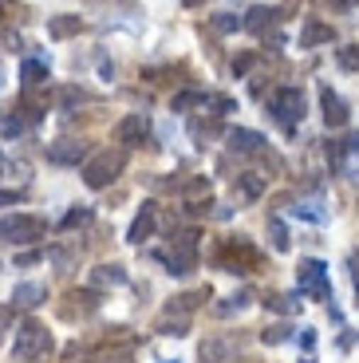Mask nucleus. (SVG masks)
<instances>
[{
    "mask_svg": "<svg viewBox=\"0 0 359 363\" xmlns=\"http://www.w3.org/2000/svg\"><path fill=\"white\" fill-rule=\"evenodd\" d=\"M123 166H126V150L123 146H115V150H99V155H91L87 162H83V182H87L91 190H107L111 182L123 174Z\"/></svg>",
    "mask_w": 359,
    "mask_h": 363,
    "instance_id": "1",
    "label": "nucleus"
},
{
    "mask_svg": "<svg viewBox=\"0 0 359 363\" xmlns=\"http://www.w3.org/2000/svg\"><path fill=\"white\" fill-rule=\"evenodd\" d=\"M44 233L48 221L36 213H12V218L0 221V241H9V245H36Z\"/></svg>",
    "mask_w": 359,
    "mask_h": 363,
    "instance_id": "2",
    "label": "nucleus"
},
{
    "mask_svg": "<svg viewBox=\"0 0 359 363\" xmlns=\"http://www.w3.org/2000/svg\"><path fill=\"white\" fill-rule=\"evenodd\" d=\"M52 347V336H48V328L36 324V320H24V324H16V340H12V355H16L20 363H32L40 359V355Z\"/></svg>",
    "mask_w": 359,
    "mask_h": 363,
    "instance_id": "3",
    "label": "nucleus"
},
{
    "mask_svg": "<svg viewBox=\"0 0 359 363\" xmlns=\"http://www.w3.org/2000/svg\"><path fill=\"white\" fill-rule=\"evenodd\" d=\"M269 115L277 118L280 127H297L300 118H304V91L300 87H277L269 95Z\"/></svg>",
    "mask_w": 359,
    "mask_h": 363,
    "instance_id": "4",
    "label": "nucleus"
},
{
    "mask_svg": "<svg viewBox=\"0 0 359 363\" xmlns=\"http://www.w3.org/2000/svg\"><path fill=\"white\" fill-rule=\"evenodd\" d=\"M166 269L174 272V277H186V272L198 269V233H178L174 237L170 253H166Z\"/></svg>",
    "mask_w": 359,
    "mask_h": 363,
    "instance_id": "5",
    "label": "nucleus"
},
{
    "mask_svg": "<svg viewBox=\"0 0 359 363\" xmlns=\"http://www.w3.org/2000/svg\"><path fill=\"white\" fill-rule=\"evenodd\" d=\"M297 284H300V292L304 296H312V300H328L332 296V284H328V264L324 261H300V269H297Z\"/></svg>",
    "mask_w": 359,
    "mask_h": 363,
    "instance_id": "6",
    "label": "nucleus"
},
{
    "mask_svg": "<svg viewBox=\"0 0 359 363\" xmlns=\"http://www.w3.org/2000/svg\"><path fill=\"white\" fill-rule=\"evenodd\" d=\"M48 162H55V166L87 162V143H79V138H55V143H48Z\"/></svg>",
    "mask_w": 359,
    "mask_h": 363,
    "instance_id": "7",
    "label": "nucleus"
},
{
    "mask_svg": "<svg viewBox=\"0 0 359 363\" xmlns=\"http://www.w3.org/2000/svg\"><path fill=\"white\" fill-rule=\"evenodd\" d=\"M320 107H324V123H328V127H348L351 111L332 87H320Z\"/></svg>",
    "mask_w": 359,
    "mask_h": 363,
    "instance_id": "8",
    "label": "nucleus"
},
{
    "mask_svg": "<svg viewBox=\"0 0 359 363\" xmlns=\"http://www.w3.org/2000/svg\"><path fill=\"white\" fill-rule=\"evenodd\" d=\"M44 300H48V289L40 281H24V284H16V289H12V308H20V312L40 308Z\"/></svg>",
    "mask_w": 359,
    "mask_h": 363,
    "instance_id": "9",
    "label": "nucleus"
},
{
    "mask_svg": "<svg viewBox=\"0 0 359 363\" xmlns=\"http://www.w3.org/2000/svg\"><path fill=\"white\" fill-rule=\"evenodd\" d=\"M146 130H150V118H146V115H126L123 123L115 127V138L123 143V150H126V146H138V143H143Z\"/></svg>",
    "mask_w": 359,
    "mask_h": 363,
    "instance_id": "10",
    "label": "nucleus"
},
{
    "mask_svg": "<svg viewBox=\"0 0 359 363\" xmlns=\"http://www.w3.org/2000/svg\"><path fill=\"white\" fill-rule=\"evenodd\" d=\"M154 225H158V206H154V201H143V209H138V218H135V225H131V233H126V241L143 245L146 237L154 233Z\"/></svg>",
    "mask_w": 359,
    "mask_h": 363,
    "instance_id": "11",
    "label": "nucleus"
},
{
    "mask_svg": "<svg viewBox=\"0 0 359 363\" xmlns=\"http://www.w3.org/2000/svg\"><path fill=\"white\" fill-rule=\"evenodd\" d=\"M67 300H72V304H63V316H67V320H72L75 312H79V316H91V312L99 308V292H95V289L72 292V296H67Z\"/></svg>",
    "mask_w": 359,
    "mask_h": 363,
    "instance_id": "12",
    "label": "nucleus"
},
{
    "mask_svg": "<svg viewBox=\"0 0 359 363\" xmlns=\"http://www.w3.org/2000/svg\"><path fill=\"white\" fill-rule=\"evenodd\" d=\"M118 284H126L123 264H99V269H91V289H118Z\"/></svg>",
    "mask_w": 359,
    "mask_h": 363,
    "instance_id": "13",
    "label": "nucleus"
},
{
    "mask_svg": "<svg viewBox=\"0 0 359 363\" xmlns=\"http://www.w3.org/2000/svg\"><path fill=\"white\" fill-rule=\"evenodd\" d=\"M332 40L336 32L320 20H304V28H300V48H320V44H332Z\"/></svg>",
    "mask_w": 359,
    "mask_h": 363,
    "instance_id": "14",
    "label": "nucleus"
},
{
    "mask_svg": "<svg viewBox=\"0 0 359 363\" xmlns=\"http://www.w3.org/2000/svg\"><path fill=\"white\" fill-rule=\"evenodd\" d=\"M229 146H233V150H241V155H257V150H265V138H260L257 130L237 127V130H229Z\"/></svg>",
    "mask_w": 359,
    "mask_h": 363,
    "instance_id": "15",
    "label": "nucleus"
},
{
    "mask_svg": "<svg viewBox=\"0 0 359 363\" xmlns=\"http://www.w3.org/2000/svg\"><path fill=\"white\" fill-rule=\"evenodd\" d=\"M79 28H83L79 16H67V12H63V16L48 20V36H52V40H67V36H79Z\"/></svg>",
    "mask_w": 359,
    "mask_h": 363,
    "instance_id": "16",
    "label": "nucleus"
},
{
    "mask_svg": "<svg viewBox=\"0 0 359 363\" xmlns=\"http://www.w3.org/2000/svg\"><path fill=\"white\" fill-rule=\"evenodd\" d=\"M233 352L237 347L225 344V340H206V344H201V363H229Z\"/></svg>",
    "mask_w": 359,
    "mask_h": 363,
    "instance_id": "17",
    "label": "nucleus"
},
{
    "mask_svg": "<svg viewBox=\"0 0 359 363\" xmlns=\"http://www.w3.org/2000/svg\"><path fill=\"white\" fill-rule=\"evenodd\" d=\"M44 79H48L44 60H24V67H20V83H24V87H40Z\"/></svg>",
    "mask_w": 359,
    "mask_h": 363,
    "instance_id": "18",
    "label": "nucleus"
},
{
    "mask_svg": "<svg viewBox=\"0 0 359 363\" xmlns=\"http://www.w3.org/2000/svg\"><path fill=\"white\" fill-rule=\"evenodd\" d=\"M265 194V178L260 174H241L237 178V198L241 201H253V198H260Z\"/></svg>",
    "mask_w": 359,
    "mask_h": 363,
    "instance_id": "19",
    "label": "nucleus"
},
{
    "mask_svg": "<svg viewBox=\"0 0 359 363\" xmlns=\"http://www.w3.org/2000/svg\"><path fill=\"white\" fill-rule=\"evenodd\" d=\"M201 300H206V289H201V292H182V296H174L170 304H166V316H174V312H178V316H182V312H194Z\"/></svg>",
    "mask_w": 359,
    "mask_h": 363,
    "instance_id": "20",
    "label": "nucleus"
},
{
    "mask_svg": "<svg viewBox=\"0 0 359 363\" xmlns=\"http://www.w3.org/2000/svg\"><path fill=\"white\" fill-rule=\"evenodd\" d=\"M272 20H277V9H265V4H257V9L249 12V20H245V28H249V32H265Z\"/></svg>",
    "mask_w": 359,
    "mask_h": 363,
    "instance_id": "21",
    "label": "nucleus"
},
{
    "mask_svg": "<svg viewBox=\"0 0 359 363\" xmlns=\"http://www.w3.org/2000/svg\"><path fill=\"white\" fill-rule=\"evenodd\" d=\"M206 91H178L174 95V103H170V111H189V107H206Z\"/></svg>",
    "mask_w": 359,
    "mask_h": 363,
    "instance_id": "22",
    "label": "nucleus"
},
{
    "mask_svg": "<svg viewBox=\"0 0 359 363\" xmlns=\"http://www.w3.org/2000/svg\"><path fill=\"white\" fill-rule=\"evenodd\" d=\"M269 241H272V249H277V253H288V249H292V241H288V229H285V221H277V218L269 221Z\"/></svg>",
    "mask_w": 359,
    "mask_h": 363,
    "instance_id": "23",
    "label": "nucleus"
},
{
    "mask_svg": "<svg viewBox=\"0 0 359 363\" xmlns=\"http://www.w3.org/2000/svg\"><path fill=\"white\" fill-rule=\"evenodd\" d=\"M336 60H340V67H343V72H359V44L340 48V52H336Z\"/></svg>",
    "mask_w": 359,
    "mask_h": 363,
    "instance_id": "24",
    "label": "nucleus"
},
{
    "mask_svg": "<svg viewBox=\"0 0 359 363\" xmlns=\"http://www.w3.org/2000/svg\"><path fill=\"white\" fill-rule=\"evenodd\" d=\"M265 304H269L272 312H280V316H288V312H297L300 304L292 296H280V292H272V296H265Z\"/></svg>",
    "mask_w": 359,
    "mask_h": 363,
    "instance_id": "25",
    "label": "nucleus"
},
{
    "mask_svg": "<svg viewBox=\"0 0 359 363\" xmlns=\"http://www.w3.org/2000/svg\"><path fill=\"white\" fill-rule=\"evenodd\" d=\"M87 221H91V209L87 206L67 209V213H63V229H79V225H87Z\"/></svg>",
    "mask_w": 359,
    "mask_h": 363,
    "instance_id": "26",
    "label": "nucleus"
},
{
    "mask_svg": "<svg viewBox=\"0 0 359 363\" xmlns=\"http://www.w3.org/2000/svg\"><path fill=\"white\" fill-rule=\"evenodd\" d=\"M237 28H245V20L233 16V12H221V16H214V32H237Z\"/></svg>",
    "mask_w": 359,
    "mask_h": 363,
    "instance_id": "27",
    "label": "nucleus"
},
{
    "mask_svg": "<svg viewBox=\"0 0 359 363\" xmlns=\"http://www.w3.org/2000/svg\"><path fill=\"white\" fill-rule=\"evenodd\" d=\"M292 213H297V218H308V221H324V209L316 206V201H300V206H292Z\"/></svg>",
    "mask_w": 359,
    "mask_h": 363,
    "instance_id": "28",
    "label": "nucleus"
},
{
    "mask_svg": "<svg viewBox=\"0 0 359 363\" xmlns=\"http://www.w3.org/2000/svg\"><path fill=\"white\" fill-rule=\"evenodd\" d=\"M245 304H249V292H237V296H229V300H225V304H221L217 312H221V316H229V312H241Z\"/></svg>",
    "mask_w": 359,
    "mask_h": 363,
    "instance_id": "29",
    "label": "nucleus"
},
{
    "mask_svg": "<svg viewBox=\"0 0 359 363\" xmlns=\"http://www.w3.org/2000/svg\"><path fill=\"white\" fill-rule=\"evenodd\" d=\"M260 340L277 347V344H285V340H288V328H285V324H277V328H265V332H260Z\"/></svg>",
    "mask_w": 359,
    "mask_h": 363,
    "instance_id": "30",
    "label": "nucleus"
},
{
    "mask_svg": "<svg viewBox=\"0 0 359 363\" xmlns=\"http://www.w3.org/2000/svg\"><path fill=\"white\" fill-rule=\"evenodd\" d=\"M20 130H24V118H20V115H9L4 123H0V135H4V138L20 135Z\"/></svg>",
    "mask_w": 359,
    "mask_h": 363,
    "instance_id": "31",
    "label": "nucleus"
},
{
    "mask_svg": "<svg viewBox=\"0 0 359 363\" xmlns=\"http://www.w3.org/2000/svg\"><path fill=\"white\" fill-rule=\"evenodd\" d=\"M60 103H63V107H75V103H83V91L63 87V91H60Z\"/></svg>",
    "mask_w": 359,
    "mask_h": 363,
    "instance_id": "32",
    "label": "nucleus"
},
{
    "mask_svg": "<svg viewBox=\"0 0 359 363\" xmlns=\"http://www.w3.org/2000/svg\"><path fill=\"white\" fill-rule=\"evenodd\" d=\"M348 269H351V281H355V289H359V249H351V257H348Z\"/></svg>",
    "mask_w": 359,
    "mask_h": 363,
    "instance_id": "33",
    "label": "nucleus"
},
{
    "mask_svg": "<svg viewBox=\"0 0 359 363\" xmlns=\"http://www.w3.org/2000/svg\"><path fill=\"white\" fill-rule=\"evenodd\" d=\"M20 198H24L20 190H0V206H16Z\"/></svg>",
    "mask_w": 359,
    "mask_h": 363,
    "instance_id": "34",
    "label": "nucleus"
},
{
    "mask_svg": "<svg viewBox=\"0 0 359 363\" xmlns=\"http://www.w3.org/2000/svg\"><path fill=\"white\" fill-rule=\"evenodd\" d=\"M9 320H12V308L0 304V340H4V332H9Z\"/></svg>",
    "mask_w": 359,
    "mask_h": 363,
    "instance_id": "35",
    "label": "nucleus"
},
{
    "mask_svg": "<svg viewBox=\"0 0 359 363\" xmlns=\"http://www.w3.org/2000/svg\"><path fill=\"white\" fill-rule=\"evenodd\" d=\"M343 155H359V130L348 138V143H343Z\"/></svg>",
    "mask_w": 359,
    "mask_h": 363,
    "instance_id": "36",
    "label": "nucleus"
},
{
    "mask_svg": "<svg viewBox=\"0 0 359 363\" xmlns=\"http://www.w3.org/2000/svg\"><path fill=\"white\" fill-rule=\"evenodd\" d=\"M249 67H253V55H241V60H237V64H233V72H237V75H245V72H249Z\"/></svg>",
    "mask_w": 359,
    "mask_h": 363,
    "instance_id": "37",
    "label": "nucleus"
},
{
    "mask_svg": "<svg viewBox=\"0 0 359 363\" xmlns=\"http://www.w3.org/2000/svg\"><path fill=\"white\" fill-rule=\"evenodd\" d=\"M332 9H340V12H348V9H359V0H328Z\"/></svg>",
    "mask_w": 359,
    "mask_h": 363,
    "instance_id": "38",
    "label": "nucleus"
},
{
    "mask_svg": "<svg viewBox=\"0 0 359 363\" xmlns=\"http://www.w3.org/2000/svg\"><path fill=\"white\" fill-rule=\"evenodd\" d=\"M40 261V253H20L16 257V264H36Z\"/></svg>",
    "mask_w": 359,
    "mask_h": 363,
    "instance_id": "39",
    "label": "nucleus"
},
{
    "mask_svg": "<svg viewBox=\"0 0 359 363\" xmlns=\"http://www.w3.org/2000/svg\"><path fill=\"white\" fill-rule=\"evenodd\" d=\"M99 363H131L126 355H115V359H99Z\"/></svg>",
    "mask_w": 359,
    "mask_h": 363,
    "instance_id": "40",
    "label": "nucleus"
},
{
    "mask_svg": "<svg viewBox=\"0 0 359 363\" xmlns=\"http://www.w3.org/2000/svg\"><path fill=\"white\" fill-rule=\"evenodd\" d=\"M174 363H178V359H174Z\"/></svg>",
    "mask_w": 359,
    "mask_h": 363,
    "instance_id": "41",
    "label": "nucleus"
}]
</instances>
